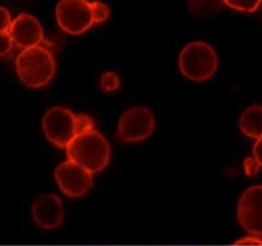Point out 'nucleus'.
<instances>
[{
    "label": "nucleus",
    "mask_w": 262,
    "mask_h": 246,
    "mask_svg": "<svg viewBox=\"0 0 262 246\" xmlns=\"http://www.w3.org/2000/svg\"><path fill=\"white\" fill-rule=\"evenodd\" d=\"M67 158L91 173L102 171L111 159V147L102 133L90 130L79 133L66 148Z\"/></svg>",
    "instance_id": "1"
},
{
    "label": "nucleus",
    "mask_w": 262,
    "mask_h": 246,
    "mask_svg": "<svg viewBox=\"0 0 262 246\" xmlns=\"http://www.w3.org/2000/svg\"><path fill=\"white\" fill-rule=\"evenodd\" d=\"M16 72L26 86L39 88L50 83L56 73V61L47 47L22 50L16 58Z\"/></svg>",
    "instance_id": "2"
},
{
    "label": "nucleus",
    "mask_w": 262,
    "mask_h": 246,
    "mask_svg": "<svg viewBox=\"0 0 262 246\" xmlns=\"http://www.w3.org/2000/svg\"><path fill=\"white\" fill-rule=\"evenodd\" d=\"M219 65L217 54L205 41H192L182 49L179 67L183 77L192 81H205L215 74Z\"/></svg>",
    "instance_id": "3"
},
{
    "label": "nucleus",
    "mask_w": 262,
    "mask_h": 246,
    "mask_svg": "<svg viewBox=\"0 0 262 246\" xmlns=\"http://www.w3.org/2000/svg\"><path fill=\"white\" fill-rule=\"evenodd\" d=\"M42 130L52 144L66 149L74 137L79 135L78 114L63 107H52L42 118Z\"/></svg>",
    "instance_id": "4"
},
{
    "label": "nucleus",
    "mask_w": 262,
    "mask_h": 246,
    "mask_svg": "<svg viewBox=\"0 0 262 246\" xmlns=\"http://www.w3.org/2000/svg\"><path fill=\"white\" fill-rule=\"evenodd\" d=\"M55 14L62 31L71 35L83 34L95 25L89 0H61Z\"/></svg>",
    "instance_id": "5"
},
{
    "label": "nucleus",
    "mask_w": 262,
    "mask_h": 246,
    "mask_svg": "<svg viewBox=\"0 0 262 246\" xmlns=\"http://www.w3.org/2000/svg\"><path fill=\"white\" fill-rule=\"evenodd\" d=\"M155 126V116L148 108L142 106L133 107L120 118L117 136L125 143L141 142L152 135Z\"/></svg>",
    "instance_id": "6"
},
{
    "label": "nucleus",
    "mask_w": 262,
    "mask_h": 246,
    "mask_svg": "<svg viewBox=\"0 0 262 246\" xmlns=\"http://www.w3.org/2000/svg\"><path fill=\"white\" fill-rule=\"evenodd\" d=\"M55 178L61 192L70 198H80L93 186V173L71 160H66L56 167Z\"/></svg>",
    "instance_id": "7"
},
{
    "label": "nucleus",
    "mask_w": 262,
    "mask_h": 246,
    "mask_svg": "<svg viewBox=\"0 0 262 246\" xmlns=\"http://www.w3.org/2000/svg\"><path fill=\"white\" fill-rule=\"evenodd\" d=\"M237 217L249 234L262 237V185L245 189L238 202Z\"/></svg>",
    "instance_id": "8"
},
{
    "label": "nucleus",
    "mask_w": 262,
    "mask_h": 246,
    "mask_svg": "<svg viewBox=\"0 0 262 246\" xmlns=\"http://www.w3.org/2000/svg\"><path fill=\"white\" fill-rule=\"evenodd\" d=\"M9 34L14 45L22 50L40 47L41 42L45 41L44 32L38 19L25 12L12 21Z\"/></svg>",
    "instance_id": "9"
},
{
    "label": "nucleus",
    "mask_w": 262,
    "mask_h": 246,
    "mask_svg": "<svg viewBox=\"0 0 262 246\" xmlns=\"http://www.w3.org/2000/svg\"><path fill=\"white\" fill-rule=\"evenodd\" d=\"M32 216L40 228L60 227L64 219V209L61 199L55 194H42L32 206Z\"/></svg>",
    "instance_id": "10"
},
{
    "label": "nucleus",
    "mask_w": 262,
    "mask_h": 246,
    "mask_svg": "<svg viewBox=\"0 0 262 246\" xmlns=\"http://www.w3.org/2000/svg\"><path fill=\"white\" fill-rule=\"evenodd\" d=\"M239 127L250 139L262 137V106H251L243 111L239 119Z\"/></svg>",
    "instance_id": "11"
},
{
    "label": "nucleus",
    "mask_w": 262,
    "mask_h": 246,
    "mask_svg": "<svg viewBox=\"0 0 262 246\" xmlns=\"http://www.w3.org/2000/svg\"><path fill=\"white\" fill-rule=\"evenodd\" d=\"M188 9L198 17H209L220 12L225 6L224 0H187Z\"/></svg>",
    "instance_id": "12"
},
{
    "label": "nucleus",
    "mask_w": 262,
    "mask_h": 246,
    "mask_svg": "<svg viewBox=\"0 0 262 246\" xmlns=\"http://www.w3.org/2000/svg\"><path fill=\"white\" fill-rule=\"evenodd\" d=\"M228 8L242 12H254L261 5L262 0H224Z\"/></svg>",
    "instance_id": "13"
},
{
    "label": "nucleus",
    "mask_w": 262,
    "mask_h": 246,
    "mask_svg": "<svg viewBox=\"0 0 262 246\" xmlns=\"http://www.w3.org/2000/svg\"><path fill=\"white\" fill-rule=\"evenodd\" d=\"M100 85L104 93H113V91L119 88L120 79L119 77H118V74L114 73V72H106V73L101 77Z\"/></svg>",
    "instance_id": "14"
},
{
    "label": "nucleus",
    "mask_w": 262,
    "mask_h": 246,
    "mask_svg": "<svg viewBox=\"0 0 262 246\" xmlns=\"http://www.w3.org/2000/svg\"><path fill=\"white\" fill-rule=\"evenodd\" d=\"M91 6H93L95 25L102 24V22H104L108 17H110L111 10L106 4L98 2V0H95V2H91Z\"/></svg>",
    "instance_id": "15"
},
{
    "label": "nucleus",
    "mask_w": 262,
    "mask_h": 246,
    "mask_svg": "<svg viewBox=\"0 0 262 246\" xmlns=\"http://www.w3.org/2000/svg\"><path fill=\"white\" fill-rule=\"evenodd\" d=\"M14 42L8 32H0V57H6L11 54Z\"/></svg>",
    "instance_id": "16"
},
{
    "label": "nucleus",
    "mask_w": 262,
    "mask_h": 246,
    "mask_svg": "<svg viewBox=\"0 0 262 246\" xmlns=\"http://www.w3.org/2000/svg\"><path fill=\"white\" fill-rule=\"evenodd\" d=\"M11 16H10V12L8 9L0 8V32H8L10 31V27H11Z\"/></svg>",
    "instance_id": "17"
},
{
    "label": "nucleus",
    "mask_w": 262,
    "mask_h": 246,
    "mask_svg": "<svg viewBox=\"0 0 262 246\" xmlns=\"http://www.w3.org/2000/svg\"><path fill=\"white\" fill-rule=\"evenodd\" d=\"M255 164V167L260 166L262 167V137L257 139L253 147V159H251Z\"/></svg>",
    "instance_id": "18"
},
{
    "label": "nucleus",
    "mask_w": 262,
    "mask_h": 246,
    "mask_svg": "<svg viewBox=\"0 0 262 246\" xmlns=\"http://www.w3.org/2000/svg\"><path fill=\"white\" fill-rule=\"evenodd\" d=\"M237 245H262V239L256 235H250V237H244L235 241Z\"/></svg>",
    "instance_id": "19"
}]
</instances>
